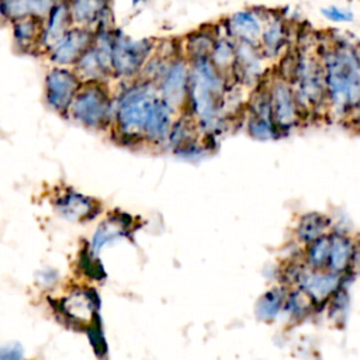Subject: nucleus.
Returning <instances> with one entry per match:
<instances>
[{"mask_svg": "<svg viewBox=\"0 0 360 360\" xmlns=\"http://www.w3.org/2000/svg\"><path fill=\"white\" fill-rule=\"evenodd\" d=\"M172 110L163 97H158L150 82L138 83L122 94L117 110V124L122 135L160 142L169 138Z\"/></svg>", "mask_w": 360, "mask_h": 360, "instance_id": "obj_1", "label": "nucleus"}, {"mask_svg": "<svg viewBox=\"0 0 360 360\" xmlns=\"http://www.w3.org/2000/svg\"><path fill=\"white\" fill-rule=\"evenodd\" d=\"M325 87L335 105L350 107L360 101V52L356 46L338 42L321 55Z\"/></svg>", "mask_w": 360, "mask_h": 360, "instance_id": "obj_2", "label": "nucleus"}, {"mask_svg": "<svg viewBox=\"0 0 360 360\" xmlns=\"http://www.w3.org/2000/svg\"><path fill=\"white\" fill-rule=\"evenodd\" d=\"M222 72H219L210 58L191 60L188 72V91L195 117L201 122H211L219 108L222 96Z\"/></svg>", "mask_w": 360, "mask_h": 360, "instance_id": "obj_3", "label": "nucleus"}, {"mask_svg": "<svg viewBox=\"0 0 360 360\" xmlns=\"http://www.w3.org/2000/svg\"><path fill=\"white\" fill-rule=\"evenodd\" d=\"M155 42L149 38L132 39L120 28L112 31L111 70L118 76H132L142 70L150 58Z\"/></svg>", "mask_w": 360, "mask_h": 360, "instance_id": "obj_4", "label": "nucleus"}, {"mask_svg": "<svg viewBox=\"0 0 360 360\" xmlns=\"http://www.w3.org/2000/svg\"><path fill=\"white\" fill-rule=\"evenodd\" d=\"M68 110L83 125L98 128L105 124L110 115L107 91L98 82H87L84 86H80Z\"/></svg>", "mask_w": 360, "mask_h": 360, "instance_id": "obj_5", "label": "nucleus"}, {"mask_svg": "<svg viewBox=\"0 0 360 360\" xmlns=\"http://www.w3.org/2000/svg\"><path fill=\"white\" fill-rule=\"evenodd\" d=\"M96 31L89 27L73 24L65 35L49 49L51 60L59 66H70L86 52L93 44Z\"/></svg>", "mask_w": 360, "mask_h": 360, "instance_id": "obj_6", "label": "nucleus"}, {"mask_svg": "<svg viewBox=\"0 0 360 360\" xmlns=\"http://www.w3.org/2000/svg\"><path fill=\"white\" fill-rule=\"evenodd\" d=\"M80 86L82 80L75 70L56 65L46 75V100L55 110L66 111Z\"/></svg>", "mask_w": 360, "mask_h": 360, "instance_id": "obj_7", "label": "nucleus"}, {"mask_svg": "<svg viewBox=\"0 0 360 360\" xmlns=\"http://www.w3.org/2000/svg\"><path fill=\"white\" fill-rule=\"evenodd\" d=\"M266 21L267 17H263L257 10H240L225 20V31L235 42L259 46Z\"/></svg>", "mask_w": 360, "mask_h": 360, "instance_id": "obj_8", "label": "nucleus"}, {"mask_svg": "<svg viewBox=\"0 0 360 360\" xmlns=\"http://www.w3.org/2000/svg\"><path fill=\"white\" fill-rule=\"evenodd\" d=\"M188 72L187 62L181 58H174L170 59L160 75V93L172 108L181 105L187 98Z\"/></svg>", "mask_w": 360, "mask_h": 360, "instance_id": "obj_9", "label": "nucleus"}, {"mask_svg": "<svg viewBox=\"0 0 360 360\" xmlns=\"http://www.w3.org/2000/svg\"><path fill=\"white\" fill-rule=\"evenodd\" d=\"M271 117L276 127H291L298 120V101L285 79H278L270 87Z\"/></svg>", "mask_w": 360, "mask_h": 360, "instance_id": "obj_10", "label": "nucleus"}, {"mask_svg": "<svg viewBox=\"0 0 360 360\" xmlns=\"http://www.w3.org/2000/svg\"><path fill=\"white\" fill-rule=\"evenodd\" d=\"M73 25L69 1H58L42 18H41V35L39 49L49 52V49L65 35V32Z\"/></svg>", "mask_w": 360, "mask_h": 360, "instance_id": "obj_11", "label": "nucleus"}, {"mask_svg": "<svg viewBox=\"0 0 360 360\" xmlns=\"http://www.w3.org/2000/svg\"><path fill=\"white\" fill-rule=\"evenodd\" d=\"M72 21L96 30L97 27L112 25L111 0H68Z\"/></svg>", "mask_w": 360, "mask_h": 360, "instance_id": "obj_12", "label": "nucleus"}, {"mask_svg": "<svg viewBox=\"0 0 360 360\" xmlns=\"http://www.w3.org/2000/svg\"><path fill=\"white\" fill-rule=\"evenodd\" d=\"M301 270L297 276V284L302 288L314 301H323L336 290L339 284V274L330 270L312 269Z\"/></svg>", "mask_w": 360, "mask_h": 360, "instance_id": "obj_13", "label": "nucleus"}, {"mask_svg": "<svg viewBox=\"0 0 360 360\" xmlns=\"http://www.w3.org/2000/svg\"><path fill=\"white\" fill-rule=\"evenodd\" d=\"M60 0H0V18L13 22L24 17L42 18Z\"/></svg>", "mask_w": 360, "mask_h": 360, "instance_id": "obj_14", "label": "nucleus"}, {"mask_svg": "<svg viewBox=\"0 0 360 360\" xmlns=\"http://www.w3.org/2000/svg\"><path fill=\"white\" fill-rule=\"evenodd\" d=\"M262 56L257 45L236 42L232 70L242 82H255L262 73Z\"/></svg>", "mask_w": 360, "mask_h": 360, "instance_id": "obj_15", "label": "nucleus"}, {"mask_svg": "<svg viewBox=\"0 0 360 360\" xmlns=\"http://www.w3.org/2000/svg\"><path fill=\"white\" fill-rule=\"evenodd\" d=\"M96 307V300L93 298V294L87 290L72 291L62 301V309L65 315L80 325H91Z\"/></svg>", "mask_w": 360, "mask_h": 360, "instance_id": "obj_16", "label": "nucleus"}, {"mask_svg": "<svg viewBox=\"0 0 360 360\" xmlns=\"http://www.w3.org/2000/svg\"><path fill=\"white\" fill-rule=\"evenodd\" d=\"M13 41L17 49L21 52H30L39 49L41 35V18L24 17L11 22Z\"/></svg>", "mask_w": 360, "mask_h": 360, "instance_id": "obj_17", "label": "nucleus"}, {"mask_svg": "<svg viewBox=\"0 0 360 360\" xmlns=\"http://www.w3.org/2000/svg\"><path fill=\"white\" fill-rule=\"evenodd\" d=\"M287 37L288 34L284 20L280 17H267L259 41V49L262 51L263 56H276L287 44Z\"/></svg>", "mask_w": 360, "mask_h": 360, "instance_id": "obj_18", "label": "nucleus"}, {"mask_svg": "<svg viewBox=\"0 0 360 360\" xmlns=\"http://www.w3.org/2000/svg\"><path fill=\"white\" fill-rule=\"evenodd\" d=\"M354 243L345 235H330V249L326 262L328 270L342 273L354 260Z\"/></svg>", "mask_w": 360, "mask_h": 360, "instance_id": "obj_19", "label": "nucleus"}, {"mask_svg": "<svg viewBox=\"0 0 360 360\" xmlns=\"http://www.w3.org/2000/svg\"><path fill=\"white\" fill-rule=\"evenodd\" d=\"M58 211L69 219H87L94 215L96 204L89 197L76 193H68L56 202Z\"/></svg>", "mask_w": 360, "mask_h": 360, "instance_id": "obj_20", "label": "nucleus"}, {"mask_svg": "<svg viewBox=\"0 0 360 360\" xmlns=\"http://www.w3.org/2000/svg\"><path fill=\"white\" fill-rule=\"evenodd\" d=\"M235 49L236 42L226 34L225 37H217L212 51L210 53L211 62L215 65V68L219 72L231 70L235 59Z\"/></svg>", "mask_w": 360, "mask_h": 360, "instance_id": "obj_21", "label": "nucleus"}, {"mask_svg": "<svg viewBox=\"0 0 360 360\" xmlns=\"http://www.w3.org/2000/svg\"><path fill=\"white\" fill-rule=\"evenodd\" d=\"M217 35L211 31L200 30L190 34L186 39V53L190 60L210 58Z\"/></svg>", "mask_w": 360, "mask_h": 360, "instance_id": "obj_22", "label": "nucleus"}, {"mask_svg": "<svg viewBox=\"0 0 360 360\" xmlns=\"http://www.w3.org/2000/svg\"><path fill=\"white\" fill-rule=\"evenodd\" d=\"M329 226L328 219L316 212L312 214H307L301 218L298 226H297V235L298 239L302 240L305 245H308L309 242H312L314 239H316L318 236L326 233V228Z\"/></svg>", "mask_w": 360, "mask_h": 360, "instance_id": "obj_23", "label": "nucleus"}, {"mask_svg": "<svg viewBox=\"0 0 360 360\" xmlns=\"http://www.w3.org/2000/svg\"><path fill=\"white\" fill-rule=\"evenodd\" d=\"M330 249V235L323 233L308 243L307 262L312 269H323L328 262Z\"/></svg>", "mask_w": 360, "mask_h": 360, "instance_id": "obj_24", "label": "nucleus"}, {"mask_svg": "<svg viewBox=\"0 0 360 360\" xmlns=\"http://www.w3.org/2000/svg\"><path fill=\"white\" fill-rule=\"evenodd\" d=\"M122 228H124V224L121 221H118L117 218H114V219L110 218L105 222H103L94 235V240H93L94 250H98L104 243H107L108 240L121 235L124 232Z\"/></svg>", "mask_w": 360, "mask_h": 360, "instance_id": "obj_25", "label": "nucleus"}, {"mask_svg": "<svg viewBox=\"0 0 360 360\" xmlns=\"http://www.w3.org/2000/svg\"><path fill=\"white\" fill-rule=\"evenodd\" d=\"M312 302L314 300L302 288L291 291L290 294L285 295V300H284L285 308L291 312V315H301V316L307 315Z\"/></svg>", "mask_w": 360, "mask_h": 360, "instance_id": "obj_26", "label": "nucleus"}, {"mask_svg": "<svg viewBox=\"0 0 360 360\" xmlns=\"http://www.w3.org/2000/svg\"><path fill=\"white\" fill-rule=\"evenodd\" d=\"M285 295L287 294H284L280 288H274V290L269 291L259 302V315L263 319L274 316L278 312L280 307L283 305Z\"/></svg>", "mask_w": 360, "mask_h": 360, "instance_id": "obj_27", "label": "nucleus"}, {"mask_svg": "<svg viewBox=\"0 0 360 360\" xmlns=\"http://www.w3.org/2000/svg\"><path fill=\"white\" fill-rule=\"evenodd\" d=\"M321 13L326 20L332 22H350L354 18L353 13L349 8H343L339 6H326L321 8Z\"/></svg>", "mask_w": 360, "mask_h": 360, "instance_id": "obj_28", "label": "nucleus"}, {"mask_svg": "<svg viewBox=\"0 0 360 360\" xmlns=\"http://www.w3.org/2000/svg\"><path fill=\"white\" fill-rule=\"evenodd\" d=\"M148 0H131V4L135 7V6H139V4H143V3H146Z\"/></svg>", "mask_w": 360, "mask_h": 360, "instance_id": "obj_29", "label": "nucleus"}]
</instances>
